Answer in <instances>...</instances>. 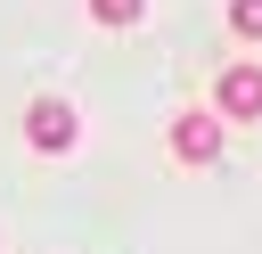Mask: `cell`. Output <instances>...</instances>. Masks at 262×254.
I'll use <instances>...</instances> for the list:
<instances>
[{
	"instance_id": "cell-1",
	"label": "cell",
	"mask_w": 262,
	"mask_h": 254,
	"mask_svg": "<svg viewBox=\"0 0 262 254\" xmlns=\"http://www.w3.org/2000/svg\"><path fill=\"white\" fill-rule=\"evenodd\" d=\"M213 115H221V123H262V66H221Z\"/></svg>"
},
{
	"instance_id": "cell-2",
	"label": "cell",
	"mask_w": 262,
	"mask_h": 254,
	"mask_svg": "<svg viewBox=\"0 0 262 254\" xmlns=\"http://www.w3.org/2000/svg\"><path fill=\"white\" fill-rule=\"evenodd\" d=\"M25 139H33L41 156H66V147L82 139V123H74L66 98H33V107H25Z\"/></svg>"
},
{
	"instance_id": "cell-3",
	"label": "cell",
	"mask_w": 262,
	"mask_h": 254,
	"mask_svg": "<svg viewBox=\"0 0 262 254\" xmlns=\"http://www.w3.org/2000/svg\"><path fill=\"white\" fill-rule=\"evenodd\" d=\"M172 156H180V164H213V156H221V115H205V107L172 115Z\"/></svg>"
},
{
	"instance_id": "cell-4",
	"label": "cell",
	"mask_w": 262,
	"mask_h": 254,
	"mask_svg": "<svg viewBox=\"0 0 262 254\" xmlns=\"http://www.w3.org/2000/svg\"><path fill=\"white\" fill-rule=\"evenodd\" d=\"M90 16H98V25H139L147 0H90Z\"/></svg>"
},
{
	"instance_id": "cell-5",
	"label": "cell",
	"mask_w": 262,
	"mask_h": 254,
	"mask_svg": "<svg viewBox=\"0 0 262 254\" xmlns=\"http://www.w3.org/2000/svg\"><path fill=\"white\" fill-rule=\"evenodd\" d=\"M229 33L237 41H262V0H229Z\"/></svg>"
}]
</instances>
